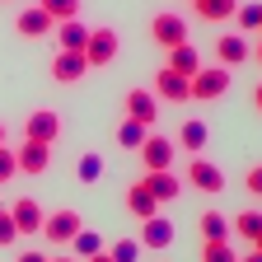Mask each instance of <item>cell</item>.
Listing matches in <instances>:
<instances>
[{
  "label": "cell",
  "instance_id": "obj_37",
  "mask_svg": "<svg viewBox=\"0 0 262 262\" xmlns=\"http://www.w3.org/2000/svg\"><path fill=\"white\" fill-rule=\"evenodd\" d=\"M239 262H262V253H257V248H253V253H244V257H239Z\"/></svg>",
  "mask_w": 262,
  "mask_h": 262
},
{
  "label": "cell",
  "instance_id": "obj_27",
  "mask_svg": "<svg viewBox=\"0 0 262 262\" xmlns=\"http://www.w3.org/2000/svg\"><path fill=\"white\" fill-rule=\"evenodd\" d=\"M71 244H75V257H80V262H84V257H94V253H103V239H98L94 229H80Z\"/></svg>",
  "mask_w": 262,
  "mask_h": 262
},
{
  "label": "cell",
  "instance_id": "obj_22",
  "mask_svg": "<svg viewBox=\"0 0 262 262\" xmlns=\"http://www.w3.org/2000/svg\"><path fill=\"white\" fill-rule=\"evenodd\" d=\"M229 229H234L239 239H248V244H257L262 239V211H239L234 220H229Z\"/></svg>",
  "mask_w": 262,
  "mask_h": 262
},
{
  "label": "cell",
  "instance_id": "obj_28",
  "mask_svg": "<svg viewBox=\"0 0 262 262\" xmlns=\"http://www.w3.org/2000/svg\"><path fill=\"white\" fill-rule=\"evenodd\" d=\"M38 5L61 24V19H80V0H38Z\"/></svg>",
  "mask_w": 262,
  "mask_h": 262
},
{
  "label": "cell",
  "instance_id": "obj_11",
  "mask_svg": "<svg viewBox=\"0 0 262 262\" xmlns=\"http://www.w3.org/2000/svg\"><path fill=\"white\" fill-rule=\"evenodd\" d=\"M14 155H19V173H28V178L47 173V164H52V145H42V141H24Z\"/></svg>",
  "mask_w": 262,
  "mask_h": 262
},
{
  "label": "cell",
  "instance_id": "obj_17",
  "mask_svg": "<svg viewBox=\"0 0 262 262\" xmlns=\"http://www.w3.org/2000/svg\"><path fill=\"white\" fill-rule=\"evenodd\" d=\"M89 33H94V28H84L80 19H61V24H56V42H61V52H84Z\"/></svg>",
  "mask_w": 262,
  "mask_h": 262
},
{
  "label": "cell",
  "instance_id": "obj_40",
  "mask_svg": "<svg viewBox=\"0 0 262 262\" xmlns=\"http://www.w3.org/2000/svg\"><path fill=\"white\" fill-rule=\"evenodd\" d=\"M52 262H75V257H52Z\"/></svg>",
  "mask_w": 262,
  "mask_h": 262
},
{
  "label": "cell",
  "instance_id": "obj_25",
  "mask_svg": "<svg viewBox=\"0 0 262 262\" xmlns=\"http://www.w3.org/2000/svg\"><path fill=\"white\" fill-rule=\"evenodd\" d=\"M202 262H239V253L229 248V239H211L202 244Z\"/></svg>",
  "mask_w": 262,
  "mask_h": 262
},
{
  "label": "cell",
  "instance_id": "obj_34",
  "mask_svg": "<svg viewBox=\"0 0 262 262\" xmlns=\"http://www.w3.org/2000/svg\"><path fill=\"white\" fill-rule=\"evenodd\" d=\"M14 262H52V257H47V253H38V248H24Z\"/></svg>",
  "mask_w": 262,
  "mask_h": 262
},
{
  "label": "cell",
  "instance_id": "obj_26",
  "mask_svg": "<svg viewBox=\"0 0 262 262\" xmlns=\"http://www.w3.org/2000/svg\"><path fill=\"white\" fill-rule=\"evenodd\" d=\"M75 173H80V183H98L103 178V155H80V164H75Z\"/></svg>",
  "mask_w": 262,
  "mask_h": 262
},
{
  "label": "cell",
  "instance_id": "obj_4",
  "mask_svg": "<svg viewBox=\"0 0 262 262\" xmlns=\"http://www.w3.org/2000/svg\"><path fill=\"white\" fill-rule=\"evenodd\" d=\"M141 159H145V173H164V169H173V155H178V145L169 141V136H145V145L136 150Z\"/></svg>",
  "mask_w": 262,
  "mask_h": 262
},
{
  "label": "cell",
  "instance_id": "obj_7",
  "mask_svg": "<svg viewBox=\"0 0 262 262\" xmlns=\"http://www.w3.org/2000/svg\"><path fill=\"white\" fill-rule=\"evenodd\" d=\"M84 229V220L75 211H47V225H42V239L47 244H71L75 234Z\"/></svg>",
  "mask_w": 262,
  "mask_h": 262
},
{
  "label": "cell",
  "instance_id": "obj_38",
  "mask_svg": "<svg viewBox=\"0 0 262 262\" xmlns=\"http://www.w3.org/2000/svg\"><path fill=\"white\" fill-rule=\"evenodd\" d=\"M253 56H257V66H262V42H257V47H253Z\"/></svg>",
  "mask_w": 262,
  "mask_h": 262
},
{
  "label": "cell",
  "instance_id": "obj_14",
  "mask_svg": "<svg viewBox=\"0 0 262 262\" xmlns=\"http://www.w3.org/2000/svg\"><path fill=\"white\" fill-rule=\"evenodd\" d=\"M52 75H56L61 84H75V80H84V75H89V61H84V52H56V61H52Z\"/></svg>",
  "mask_w": 262,
  "mask_h": 262
},
{
  "label": "cell",
  "instance_id": "obj_10",
  "mask_svg": "<svg viewBox=\"0 0 262 262\" xmlns=\"http://www.w3.org/2000/svg\"><path fill=\"white\" fill-rule=\"evenodd\" d=\"M14 225H19V234H42V225H47V211L33 202V196H19V202L10 206Z\"/></svg>",
  "mask_w": 262,
  "mask_h": 262
},
{
  "label": "cell",
  "instance_id": "obj_5",
  "mask_svg": "<svg viewBox=\"0 0 262 262\" xmlns=\"http://www.w3.org/2000/svg\"><path fill=\"white\" fill-rule=\"evenodd\" d=\"M215 56L225 71H234V66L253 61V42H248V33H225V38H215Z\"/></svg>",
  "mask_w": 262,
  "mask_h": 262
},
{
  "label": "cell",
  "instance_id": "obj_20",
  "mask_svg": "<svg viewBox=\"0 0 262 262\" xmlns=\"http://www.w3.org/2000/svg\"><path fill=\"white\" fill-rule=\"evenodd\" d=\"M192 5H196V19H206V24H220V19H234L239 0H192Z\"/></svg>",
  "mask_w": 262,
  "mask_h": 262
},
{
  "label": "cell",
  "instance_id": "obj_23",
  "mask_svg": "<svg viewBox=\"0 0 262 262\" xmlns=\"http://www.w3.org/2000/svg\"><path fill=\"white\" fill-rule=\"evenodd\" d=\"M145 136H150V126L131 122V117H126V122L117 126V145H126V150H141V145H145Z\"/></svg>",
  "mask_w": 262,
  "mask_h": 262
},
{
  "label": "cell",
  "instance_id": "obj_19",
  "mask_svg": "<svg viewBox=\"0 0 262 262\" xmlns=\"http://www.w3.org/2000/svg\"><path fill=\"white\" fill-rule=\"evenodd\" d=\"M145 187L155 192V202L164 206V202H173V196L183 192V183L173 178V169H164V173H145Z\"/></svg>",
  "mask_w": 262,
  "mask_h": 262
},
{
  "label": "cell",
  "instance_id": "obj_35",
  "mask_svg": "<svg viewBox=\"0 0 262 262\" xmlns=\"http://www.w3.org/2000/svg\"><path fill=\"white\" fill-rule=\"evenodd\" d=\"M84 262H113V253H94V257H84Z\"/></svg>",
  "mask_w": 262,
  "mask_h": 262
},
{
  "label": "cell",
  "instance_id": "obj_9",
  "mask_svg": "<svg viewBox=\"0 0 262 262\" xmlns=\"http://www.w3.org/2000/svg\"><path fill=\"white\" fill-rule=\"evenodd\" d=\"M113 56H117V33H113V28H94L89 42H84L89 71H94V66H113Z\"/></svg>",
  "mask_w": 262,
  "mask_h": 262
},
{
  "label": "cell",
  "instance_id": "obj_8",
  "mask_svg": "<svg viewBox=\"0 0 262 262\" xmlns=\"http://www.w3.org/2000/svg\"><path fill=\"white\" fill-rule=\"evenodd\" d=\"M56 136H61V117H56L52 108H38V113L24 117V141H42V145H52Z\"/></svg>",
  "mask_w": 262,
  "mask_h": 262
},
{
  "label": "cell",
  "instance_id": "obj_36",
  "mask_svg": "<svg viewBox=\"0 0 262 262\" xmlns=\"http://www.w3.org/2000/svg\"><path fill=\"white\" fill-rule=\"evenodd\" d=\"M253 108H257V113H262V84H257V89H253Z\"/></svg>",
  "mask_w": 262,
  "mask_h": 262
},
{
  "label": "cell",
  "instance_id": "obj_41",
  "mask_svg": "<svg viewBox=\"0 0 262 262\" xmlns=\"http://www.w3.org/2000/svg\"><path fill=\"white\" fill-rule=\"evenodd\" d=\"M253 248H257V253H262V239H257V244H253Z\"/></svg>",
  "mask_w": 262,
  "mask_h": 262
},
{
  "label": "cell",
  "instance_id": "obj_18",
  "mask_svg": "<svg viewBox=\"0 0 262 262\" xmlns=\"http://www.w3.org/2000/svg\"><path fill=\"white\" fill-rule=\"evenodd\" d=\"M169 71H178V75H196L202 71V56H196V47L192 42H178V47H169Z\"/></svg>",
  "mask_w": 262,
  "mask_h": 262
},
{
  "label": "cell",
  "instance_id": "obj_39",
  "mask_svg": "<svg viewBox=\"0 0 262 262\" xmlns=\"http://www.w3.org/2000/svg\"><path fill=\"white\" fill-rule=\"evenodd\" d=\"M5 136H10V131H5V122H0V145H5Z\"/></svg>",
  "mask_w": 262,
  "mask_h": 262
},
{
  "label": "cell",
  "instance_id": "obj_30",
  "mask_svg": "<svg viewBox=\"0 0 262 262\" xmlns=\"http://www.w3.org/2000/svg\"><path fill=\"white\" fill-rule=\"evenodd\" d=\"M141 257V239H117L113 244V262H136Z\"/></svg>",
  "mask_w": 262,
  "mask_h": 262
},
{
  "label": "cell",
  "instance_id": "obj_6",
  "mask_svg": "<svg viewBox=\"0 0 262 262\" xmlns=\"http://www.w3.org/2000/svg\"><path fill=\"white\" fill-rule=\"evenodd\" d=\"M155 98H159V103H187V98H192V80L164 66V71L155 75Z\"/></svg>",
  "mask_w": 262,
  "mask_h": 262
},
{
  "label": "cell",
  "instance_id": "obj_1",
  "mask_svg": "<svg viewBox=\"0 0 262 262\" xmlns=\"http://www.w3.org/2000/svg\"><path fill=\"white\" fill-rule=\"evenodd\" d=\"M220 94H229V71L225 66H202L192 75V98L196 103H215Z\"/></svg>",
  "mask_w": 262,
  "mask_h": 262
},
{
  "label": "cell",
  "instance_id": "obj_12",
  "mask_svg": "<svg viewBox=\"0 0 262 262\" xmlns=\"http://www.w3.org/2000/svg\"><path fill=\"white\" fill-rule=\"evenodd\" d=\"M14 28H19V38H47V33H56V19H52L42 5H28V10L14 19Z\"/></svg>",
  "mask_w": 262,
  "mask_h": 262
},
{
  "label": "cell",
  "instance_id": "obj_15",
  "mask_svg": "<svg viewBox=\"0 0 262 262\" xmlns=\"http://www.w3.org/2000/svg\"><path fill=\"white\" fill-rule=\"evenodd\" d=\"M126 211L136 215V220H150V215H159V202H155V192L145 187V178H136L126 187Z\"/></svg>",
  "mask_w": 262,
  "mask_h": 262
},
{
  "label": "cell",
  "instance_id": "obj_16",
  "mask_svg": "<svg viewBox=\"0 0 262 262\" xmlns=\"http://www.w3.org/2000/svg\"><path fill=\"white\" fill-rule=\"evenodd\" d=\"M173 244V220H164V215H150V220H141V248H169Z\"/></svg>",
  "mask_w": 262,
  "mask_h": 262
},
{
  "label": "cell",
  "instance_id": "obj_21",
  "mask_svg": "<svg viewBox=\"0 0 262 262\" xmlns=\"http://www.w3.org/2000/svg\"><path fill=\"white\" fill-rule=\"evenodd\" d=\"M178 145H183L187 155H202V150H206V122H196V117L183 122V126H178Z\"/></svg>",
  "mask_w": 262,
  "mask_h": 262
},
{
  "label": "cell",
  "instance_id": "obj_24",
  "mask_svg": "<svg viewBox=\"0 0 262 262\" xmlns=\"http://www.w3.org/2000/svg\"><path fill=\"white\" fill-rule=\"evenodd\" d=\"M202 234H206V244L211 239H229V220L220 211H202Z\"/></svg>",
  "mask_w": 262,
  "mask_h": 262
},
{
  "label": "cell",
  "instance_id": "obj_13",
  "mask_svg": "<svg viewBox=\"0 0 262 262\" xmlns=\"http://www.w3.org/2000/svg\"><path fill=\"white\" fill-rule=\"evenodd\" d=\"M126 117L141 122V126H150V122L159 117V98H155V89H131V94H126Z\"/></svg>",
  "mask_w": 262,
  "mask_h": 262
},
{
  "label": "cell",
  "instance_id": "obj_31",
  "mask_svg": "<svg viewBox=\"0 0 262 262\" xmlns=\"http://www.w3.org/2000/svg\"><path fill=\"white\" fill-rule=\"evenodd\" d=\"M14 173H19V155H14V150H5V145H0V187H5V183H10Z\"/></svg>",
  "mask_w": 262,
  "mask_h": 262
},
{
  "label": "cell",
  "instance_id": "obj_29",
  "mask_svg": "<svg viewBox=\"0 0 262 262\" xmlns=\"http://www.w3.org/2000/svg\"><path fill=\"white\" fill-rule=\"evenodd\" d=\"M234 19H239V28H244V33H262V5H239V10H234Z\"/></svg>",
  "mask_w": 262,
  "mask_h": 262
},
{
  "label": "cell",
  "instance_id": "obj_33",
  "mask_svg": "<svg viewBox=\"0 0 262 262\" xmlns=\"http://www.w3.org/2000/svg\"><path fill=\"white\" fill-rule=\"evenodd\" d=\"M244 192L262 196V164H253V169H248V178H244Z\"/></svg>",
  "mask_w": 262,
  "mask_h": 262
},
{
  "label": "cell",
  "instance_id": "obj_3",
  "mask_svg": "<svg viewBox=\"0 0 262 262\" xmlns=\"http://www.w3.org/2000/svg\"><path fill=\"white\" fill-rule=\"evenodd\" d=\"M150 38H155L164 52L178 47V42H187V19H183V14H173V10L155 14V19H150Z\"/></svg>",
  "mask_w": 262,
  "mask_h": 262
},
{
  "label": "cell",
  "instance_id": "obj_32",
  "mask_svg": "<svg viewBox=\"0 0 262 262\" xmlns=\"http://www.w3.org/2000/svg\"><path fill=\"white\" fill-rule=\"evenodd\" d=\"M14 239H19L14 215H10V211H0V248H14Z\"/></svg>",
  "mask_w": 262,
  "mask_h": 262
},
{
  "label": "cell",
  "instance_id": "obj_2",
  "mask_svg": "<svg viewBox=\"0 0 262 262\" xmlns=\"http://www.w3.org/2000/svg\"><path fill=\"white\" fill-rule=\"evenodd\" d=\"M187 187L215 196V192H225V169H215V164L202 159V155H192V159H187Z\"/></svg>",
  "mask_w": 262,
  "mask_h": 262
}]
</instances>
